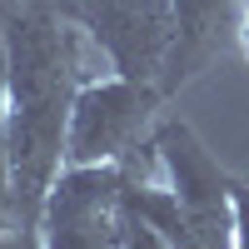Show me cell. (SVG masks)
Segmentation results:
<instances>
[{
    "instance_id": "1",
    "label": "cell",
    "mask_w": 249,
    "mask_h": 249,
    "mask_svg": "<svg viewBox=\"0 0 249 249\" xmlns=\"http://www.w3.org/2000/svg\"><path fill=\"white\" fill-rule=\"evenodd\" d=\"M110 70L100 40L50 0L5 5V160L20 230H40V210L65 170L70 105L85 80Z\"/></svg>"
},
{
    "instance_id": "2",
    "label": "cell",
    "mask_w": 249,
    "mask_h": 249,
    "mask_svg": "<svg viewBox=\"0 0 249 249\" xmlns=\"http://www.w3.org/2000/svg\"><path fill=\"white\" fill-rule=\"evenodd\" d=\"M160 85L130 75H100L75 90L70 130H65V164H124L135 160L144 130L155 124Z\"/></svg>"
},
{
    "instance_id": "4",
    "label": "cell",
    "mask_w": 249,
    "mask_h": 249,
    "mask_svg": "<svg viewBox=\"0 0 249 249\" xmlns=\"http://www.w3.org/2000/svg\"><path fill=\"white\" fill-rule=\"evenodd\" d=\"M65 15H75L80 25L100 40V50H105L115 75L155 80L160 85V70H164L170 45H175V10H170V0H80V5H70Z\"/></svg>"
},
{
    "instance_id": "10",
    "label": "cell",
    "mask_w": 249,
    "mask_h": 249,
    "mask_svg": "<svg viewBox=\"0 0 249 249\" xmlns=\"http://www.w3.org/2000/svg\"><path fill=\"white\" fill-rule=\"evenodd\" d=\"M234 40H239V50H244V60H249V0H244V10H239V30H234Z\"/></svg>"
},
{
    "instance_id": "8",
    "label": "cell",
    "mask_w": 249,
    "mask_h": 249,
    "mask_svg": "<svg viewBox=\"0 0 249 249\" xmlns=\"http://www.w3.org/2000/svg\"><path fill=\"white\" fill-rule=\"evenodd\" d=\"M234 249H249V184L234 179Z\"/></svg>"
},
{
    "instance_id": "7",
    "label": "cell",
    "mask_w": 249,
    "mask_h": 249,
    "mask_svg": "<svg viewBox=\"0 0 249 249\" xmlns=\"http://www.w3.org/2000/svg\"><path fill=\"white\" fill-rule=\"evenodd\" d=\"M20 230V214H15V184H10V160H5V135H0V239ZM30 234V230H25Z\"/></svg>"
},
{
    "instance_id": "5",
    "label": "cell",
    "mask_w": 249,
    "mask_h": 249,
    "mask_svg": "<svg viewBox=\"0 0 249 249\" xmlns=\"http://www.w3.org/2000/svg\"><path fill=\"white\" fill-rule=\"evenodd\" d=\"M175 10V45L160 70V95H170L179 80H190L214 55L224 30H239V0H170Z\"/></svg>"
},
{
    "instance_id": "9",
    "label": "cell",
    "mask_w": 249,
    "mask_h": 249,
    "mask_svg": "<svg viewBox=\"0 0 249 249\" xmlns=\"http://www.w3.org/2000/svg\"><path fill=\"white\" fill-rule=\"evenodd\" d=\"M0 135H5V5H0Z\"/></svg>"
},
{
    "instance_id": "3",
    "label": "cell",
    "mask_w": 249,
    "mask_h": 249,
    "mask_svg": "<svg viewBox=\"0 0 249 249\" xmlns=\"http://www.w3.org/2000/svg\"><path fill=\"white\" fill-rule=\"evenodd\" d=\"M124 164H65L40 210V249H124Z\"/></svg>"
},
{
    "instance_id": "6",
    "label": "cell",
    "mask_w": 249,
    "mask_h": 249,
    "mask_svg": "<svg viewBox=\"0 0 249 249\" xmlns=\"http://www.w3.org/2000/svg\"><path fill=\"white\" fill-rule=\"evenodd\" d=\"M120 234H124V249H170V239H164L150 219H140L135 210H124V204H120Z\"/></svg>"
}]
</instances>
